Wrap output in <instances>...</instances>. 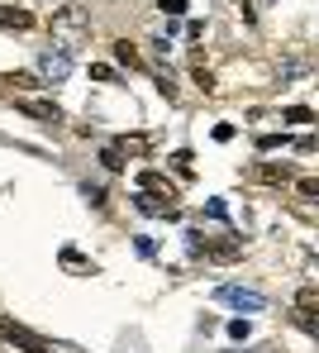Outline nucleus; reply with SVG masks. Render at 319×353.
<instances>
[{"mask_svg":"<svg viewBox=\"0 0 319 353\" xmlns=\"http://www.w3.org/2000/svg\"><path fill=\"white\" fill-rule=\"evenodd\" d=\"M214 301H219V305H234V310H248V315L267 310V296H262V292H248V287H219V292H214Z\"/></svg>","mask_w":319,"mask_h":353,"instance_id":"nucleus-4","label":"nucleus"},{"mask_svg":"<svg viewBox=\"0 0 319 353\" xmlns=\"http://www.w3.org/2000/svg\"><path fill=\"white\" fill-rule=\"evenodd\" d=\"M157 91H162L167 101H177V81H172V77H157Z\"/></svg>","mask_w":319,"mask_h":353,"instance_id":"nucleus-26","label":"nucleus"},{"mask_svg":"<svg viewBox=\"0 0 319 353\" xmlns=\"http://www.w3.org/2000/svg\"><path fill=\"white\" fill-rule=\"evenodd\" d=\"M248 334H253V325H248V320H229V339H239V344H243Z\"/></svg>","mask_w":319,"mask_h":353,"instance_id":"nucleus-22","label":"nucleus"},{"mask_svg":"<svg viewBox=\"0 0 319 353\" xmlns=\"http://www.w3.org/2000/svg\"><path fill=\"white\" fill-rule=\"evenodd\" d=\"M267 353H276V349H267Z\"/></svg>","mask_w":319,"mask_h":353,"instance_id":"nucleus-27","label":"nucleus"},{"mask_svg":"<svg viewBox=\"0 0 319 353\" xmlns=\"http://www.w3.org/2000/svg\"><path fill=\"white\" fill-rule=\"evenodd\" d=\"M239 253H243V239H214V243L205 239V258H214V263H234Z\"/></svg>","mask_w":319,"mask_h":353,"instance_id":"nucleus-9","label":"nucleus"},{"mask_svg":"<svg viewBox=\"0 0 319 353\" xmlns=\"http://www.w3.org/2000/svg\"><path fill=\"white\" fill-rule=\"evenodd\" d=\"M296 196H305V201H319V176H296Z\"/></svg>","mask_w":319,"mask_h":353,"instance_id":"nucleus-17","label":"nucleus"},{"mask_svg":"<svg viewBox=\"0 0 319 353\" xmlns=\"http://www.w3.org/2000/svg\"><path fill=\"white\" fill-rule=\"evenodd\" d=\"M286 143V134H257V148L262 153H272V148H281Z\"/></svg>","mask_w":319,"mask_h":353,"instance_id":"nucleus-21","label":"nucleus"},{"mask_svg":"<svg viewBox=\"0 0 319 353\" xmlns=\"http://www.w3.org/2000/svg\"><path fill=\"white\" fill-rule=\"evenodd\" d=\"M291 320H296V330H305L310 339H319V315H305V310H296Z\"/></svg>","mask_w":319,"mask_h":353,"instance_id":"nucleus-18","label":"nucleus"},{"mask_svg":"<svg viewBox=\"0 0 319 353\" xmlns=\"http://www.w3.org/2000/svg\"><path fill=\"white\" fill-rule=\"evenodd\" d=\"M81 191H86V201H91L96 210H105V191H100V186H81Z\"/></svg>","mask_w":319,"mask_h":353,"instance_id":"nucleus-23","label":"nucleus"},{"mask_svg":"<svg viewBox=\"0 0 319 353\" xmlns=\"http://www.w3.org/2000/svg\"><path fill=\"white\" fill-rule=\"evenodd\" d=\"M248 181H257V186H296V168L291 163H257V168H248Z\"/></svg>","mask_w":319,"mask_h":353,"instance_id":"nucleus-5","label":"nucleus"},{"mask_svg":"<svg viewBox=\"0 0 319 353\" xmlns=\"http://www.w3.org/2000/svg\"><path fill=\"white\" fill-rule=\"evenodd\" d=\"M100 163H105L110 172H124V168H129V163H124V153H120L115 143H110V148H100Z\"/></svg>","mask_w":319,"mask_h":353,"instance_id":"nucleus-16","label":"nucleus"},{"mask_svg":"<svg viewBox=\"0 0 319 353\" xmlns=\"http://www.w3.org/2000/svg\"><path fill=\"white\" fill-rule=\"evenodd\" d=\"M162 10H167L172 19H182V14H186V0H162Z\"/></svg>","mask_w":319,"mask_h":353,"instance_id":"nucleus-24","label":"nucleus"},{"mask_svg":"<svg viewBox=\"0 0 319 353\" xmlns=\"http://www.w3.org/2000/svg\"><path fill=\"white\" fill-rule=\"evenodd\" d=\"M191 72H195V86H200L205 96H214V77L205 72V62H191Z\"/></svg>","mask_w":319,"mask_h":353,"instance_id":"nucleus-20","label":"nucleus"},{"mask_svg":"<svg viewBox=\"0 0 319 353\" xmlns=\"http://www.w3.org/2000/svg\"><path fill=\"white\" fill-rule=\"evenodd\" d=\"M14 105L24 110L29 119H43V124H63V110L53 101H38V96H14Z\"/></svg>","mask_w":319,"mask_h":353,"instance_id":"nucleus-7","label":"nucleus"},{"mask_svg":"<svg viewBox=\"0 0 319 353\" xmlns=\"http://www.w3.org/2000/svg\"><path fill=\"white\" fill-rule=\"evenodd\" d=\"M91 77H96V81H115V67H105V62H96V67H91Z\"/></svg>","mask_w":319,"mask_h":353,"instance_id":"nucleus-25","label":"nucleus"},{"mask_svg":"<svg viewBox=\"0 0 319 353\" xmlns=\"http://www.w3.org/2000/svg\"><path fill=\"white\" fill-rule=\"evenodd\" d=\"M0 29L24 34V29H34V14H29V10H0Z\"/></svg>","mask_w":319,"mask_h":353,"instance_id":"nucleus-11","label":"nucleus"},{"mask_svg":"<svg viewBox=\"0 0 319 353\" xmlns=\"http://www.w3.org/2000/svg\"><path fill=\"white\" fill-rule=\"evenodd\" d=\"M43 77L38 72H0V91H10V96H24V91H34Z\"/></svg>","mask_w":319,"mask_h":353,"instance_id":"nucleus-8","label":"nucleus"},{"mask_svg":"<svg viewBox=\"0 0 319 353\" xmlns=\"http://www.w3.org/2000/svg\"><path fill=\"white\" fill-rule=\"evenodd\" d=\"M0 339L14 344V349H24V353H58V344H48L43 334H34V330H24V325H14L10 315H0Z\"/></svg>","mask_w":319,"mask_h":353,"instance_id":"nucleus-2","label":"nucleus"},{"mask_svg":"<svg viewBox=\"0 0 319 353\" xmlns=\"http://www.w3.org/2000/svg\"><path fill=\"white\" fill-rule=\"evenodd\" d=\"M138 191H157V196H177V186L167 181V172H153V168H143V172H138Z\"/></svg>","mask_w":319,"mask_h":353,"instance_id":"nucleus-10","label":"nucleus"},{"mask_svg":"<svg viewBox=\"0 0 319 353\" xmlns=\"http://www.w3.org/2000/svg\"><path fill=\"white\" fill-rule=\"evenodd\" d=\"M63 268H67V272H81V277H96V263L81 258L76 248H63Z\"/></svg>","mask_w":319,"mask_h":353,"instance_id":"nucleus-12","label":"nucleus"},{"mask_svg":"<svg viewBox=\"0 0 319 353\" xmlns=\"http://www.w3.org/2000/svg\"><path fill=\"white\" fill-rule=\"evenodd\" d=\"M296 310H305V315H319V287H305V292L296 296Z\"/></svg>","mask_w":319,"mask_h":353,"instance_id":"nucleus-15","label":"nucleus"},{"mask_svg":"<svg viewBox=\"0 0 319 353\" xmlns=\"http://www.w3.org/2000/svg\"><path fill=\"white\" fill-rule=\"evenodd\" d=\"M115 62H120V67H129V72H133V67H143V53H138V48H133V43H129V39H120V43H115Z\"/></svg>","mask_w":319,"mask_h":353,"instance_id":"nucleus-13","label":"nucleus"},{"mask_svg":"<svg viewBox=\"0 0 319 353\" xmlns=\"http://www.w3.org/2000/svg\"><path fill=\"white\" fill-rule=\"evenodd\" d=\"M133 205H138L143 215H157V220H177V215H182V210H177V196H157V191H138Z\"/></svg>","mask_w":319,"mask_h":353,"instance_id":"nucleus-6","label":"nucleus"},{"mask_svg":"<svg viewBox=\"0 0 319 353\" xmlns=\"http://www.w3.org/2000/svg\"><path fill=\"white\" fill-rule=\"evenodd\" d=\"M286 124H315V110H305V105H291V110H281Z\"/></svg>","mask_w":319,"mask_h":353,"instance_id":"nucleus-19","label":"nucleus"},{"mask_svg":"<svg viewBox=\"0 0 319 353\" xmlns=\"http://www.w3.org/2000/svg\"><path fill=\"white\" fill-rule=\"evenodd\" d=\"M38 77H43L48 86L67 81V77H72V48H63V43L43 48V53H38Z\"/></svg>","mask_w":319,"mask_h":353,"instance_id":"nucleus-3","label":"nucleus"},{"mask_svg":"<svg viewBox=\"0 0 319 353\" xmlns=\"http://www.w3.org/2000/svg\"><path fill=\"white\" fill-rule=\"evenodd\" d=\"M115 148H120L124 158H148V139H143V134H124Z\"/></svg>","mask_w":319,"mask_h":353,"instance_id":"nucleus-14","label":"nucleus"},{"mask_svg":"<svg viewBox=\"0 0 319 353\" xmlns=\"http://www.w3.org/2000/svg\"><path fill=\"white\" fill-rule=\"evenodd\" d=\"M86 34H91V14H86L81 5H63V10L53 14V43H63V48H76Z\"/></svg>","mask_w":319,"mask_h":353,"instance_id":"nucleus-1","label":"nucleus"}]
</instances>
